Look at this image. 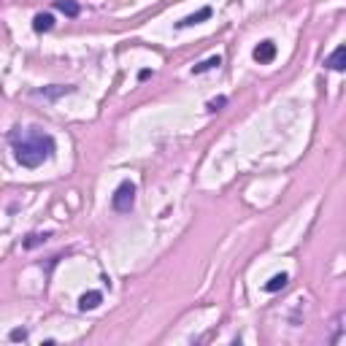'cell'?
<instances>
[{
  "mask_svg": "<svg viewBox=\"0 0 346 346\" xmlns=\"http://www.w3.org/2000/svg\"><path fill=\"white\" fill-rule=\"evenodd\" d=\"M222 106H227V98H217V100H208V106H205V108H208V111H219V108H222Z\"/></svg>",
  "mask_w": 346,
  "mask_h": 346,
  "instance_id": "14",
  "label": "cell"
},
{
  "mask_svg": "<svg viewBox=\"0 0 346 346\" xmlns=\"http://www.w3.org/2000/svg\"><path fill=\"white\" fill-rule=\"evenodd\" d=\"M341 341H344V314L335 317V333L330 335V344H333V346H338Z\"/></svg>",
  "mask_w": 346,
  "mask_h": 346,
  "instance_id": "13",
  "label": "cell"
},
{
  "mask_svg": "<svg viewBox=\"0 0 346 346\" xmlns=\"http://www.w3.org/2000/svg\"><path fill=\"white\" fill-rule=\"evenodd\" d=\"M14 149H17V160L24 168H38L43 160L54 154V138L49 133H41L38 127H30L24 138L14 135Z\"/></svg>",
  "mask_w": 346,
  "mask_h": 346,
  "instance_id": "1",
  "label": "cell"
},
{
  "mask_svg": "<svg viewBox=\"0 0 346 346\" xmlns=\"http://www.w3.org/2000/svg\"><path fill=\"white\" fill-rule=\"evenodd\" d=\"M325 65H327L330 71H344V68H346V49L338 46L327 60H325Z\"/></svg>",
  "mask_w": 346,
  "mask_h": 346,
  "instance_id": "7",
  "label": "cell"
},
{
  "mask_svg": "<svg viewBox=\"0 0 346 346\" xmlns=\"http://www.w3.org/2000/svg\"><path fill=\"white\" fill-rule=\"evenodd\" d=\"M205 19H211V8H208V6H203L200 11H195V14H189V17H184L182 22L176 24V27H179V30H184V27H192V24L205 22Z\"/></svg>",
  "mask_w": 346,
  "mask_h": 346,
  "instance_id": "4",
  "label": "cell"
},
{
  "mask_svg": "<svg viewBox=\"0 0 346 346\" xmlns=\"http://www.w3.org/2000/svg\"><path fill=\"white\" fill-rule=\"evenodd\" d=\"M287 282H289V276H287V273H276L273 279L265 284V292H279V289L287 287Z\"/></svg>",
  "mask_w": 346,
  "mask_h": 346,
  "instance_id": "10",
  "label": "cell"
},
{
  "mask_svg": "<svg viewBox=\"0 0 346 346\" xmlns=\"http://www.w3.org/2000/svg\"><path fill=\"white\" fill-rule=\"evenodd\" d=\"M273 57H276V43L273 41H263V43H257V46H254V60H257L260 65L270 62Z\"/></svg>",
  "mask_w": 346,
  "mask_h": 346,
  "instance_id": "3",
  "label": "cell"
},
{
  "mask_svg": "<svg viewBox=\"0 0 346 346\" xmlns=\"http://www.w3.org/2000/svg\"><path fill=\"white\" fill-rule=\"evenodd\" d=\"M8 338H11V341H24V338H27V330L17 327V330H11V333H8Z\"/></svg>",
  "mask_w": 346,
  "mask_h": 346,
  "instance_id": "15",
  "label": "cell"
},
{
  "mask_svg": "<svg viewBox=\"0 0 346 346\" xmlns=\"http://www.w3.org/2000/svg\"><path fill=\"white\" fill-rule=\"evenodd\" d=\"M54 27V17L52 14H38L36 19H33V30L36 33H46V30Z\"/></svg>",
  "mask_w": 346,
  "mask_h": 346,
  "instance_id": "8",
  "label": "cell"
},
{
  "mask_svg": "<svg viewBox=\"0 0 346 346\" xmlns=\"http://www.w3.org/2000/svg\"><path fill=\"white\" fill-rule=\"evenodd\" d=\"M76 87H62V84H54V87H43V89H36L38 98H46V100H57L62 95H71Z\"/></svg>",
  "mask_w": 346,
  "mask_h": 346,
  "instance_id": "5",
  "label": "cell"
},
{
  "mask_svg": "<svg viewBox=\"0 0 346 346\" xmlns=\"http://www.w3.org/2000/svg\"><path fill=\"white\" fill-rule=\"evenodd\" d=\"M57 8L65 14V17H79V11H81L76 0H57Z\"/></svg>",
  "mask_w": 346,
  "mask_h": 346,
  "instance_id": "12",
  "label": "cell"
},
{
  "mask_svg": "<svg viewBox=\"0 0 346 346\" xmlns=\"http://www.w3.org/2000/svg\"><path fill=\"white\" fill-rule=\"evenodd\" d=\"M111 205L117 214H130L135 205V184L133 182H122L111 195Z\"/></svg>",
  "mask_w": 346,
  "mask_h": 346,
  "instance_id": "2",
  "label": "cell"
},
{
  "mask_svg": "<svg viewBox=\"0 0 346 346\" xmlns=\"http://www.w3.org/2000/svg\"><path fill=\"white\" fill-rule=\"evenodd\" d=\"M49 238H52V233H33V235H27V238H24L22 246L24 249H36V246H41V244H46Z\"/></svg>",
  "mask_w": 346,
  "mask_h": 346,
  "instance_id": "11",
  "label": "cell"
},
{
  "mask_svg": "<svg viewBox=\"0 0 346 346\" xmlns=\"http://www.w3.org/2000/svg\"><path fill=\"white\" fill-rule=\"evenodd\" d=\"M219 65H222V57H219V54H214V57L203 60L200 65H195V68H192V73H195V76H200V73L211 71V68H219Z\"/></svg>",
  "mask_w": 346,
  "mask_h": 346,
  "instance_id": "9",
  "label": "cell"
},
{
  "mask_svg": "<svg viewBox=\"0 0 346 346\" xmlns=\"http://www.w3.org/2000/svg\"><path fill=\"white\" fill-rule=\"evenodd\" d=\"M100 303H103V295H100L98 289H89V292L81 295V300H79V308H81V311H92V308H98Z\"/></svg>",
  "mask_w": 346,
  "mask_h": 346,
  "instance_id": "6",
  "label": "cell"
}]
</instances>
